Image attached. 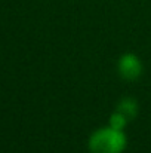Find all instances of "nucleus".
<instances>
[{"label": "nucleus", "instance_id": "obj_3", "mask_svg": "<svg viewBox=\"0 0 151 153\" xmlns=\"http://www.w3.org/2000/svg\"><path fill=\"white\" fill-rule=\"evenodd\" d=\"M116 110L120 111L122 114H124L129 120H133L138 116L139 102L135 97H123V98L119 100L117 105H116Z\"/></svg>", "mask_w": 151, "mask_h": 153}, {"label": "nucleus", "instance_id": "obj_4", "mask_svg": "<svg viewBox=\"0 0 151 153\" xmlns=\"http://www.w3.org/2000/svg\"><path fill=\"white\" fill-rule=\"evenodd\" d=\"M129 122L130 120L124 114H122L120 111H117V110H114L110 114V117H108V125L113 126V128H116V129H120V131H124Z\"/></svg>", "mask_w": 151, "mask_h": 153}, {"label": "nucleus", "instance_id": "obj_2", "mask_svg": "<svg viewBox=\"0 0 151 153\" xmlns=\"http://www.w3.org/2000/svg\"><path fill=\"white\" fill-rule=\"evenodd\" d=\"M117 73L124 82H136L144 73V64L136 53L124 52L117 59Z\"/></svg>", "mask_w": 151, "mask_h": 153}, {"label": "nucleus", "instance_id": "obj_1", "mask_svg": "<svg viewBox=\"0 0 151 153\" xmlns=\"http://www.w3.org/2000/svg\"><path fill=\"white\" fill-rule=\"evenodd\" d=\"M127 147V135L124 131L110 125L95 129L88 140L91 153H123Z\"/></svg>", "mask_w": 151, "mask_h": 153}]
</instances>
